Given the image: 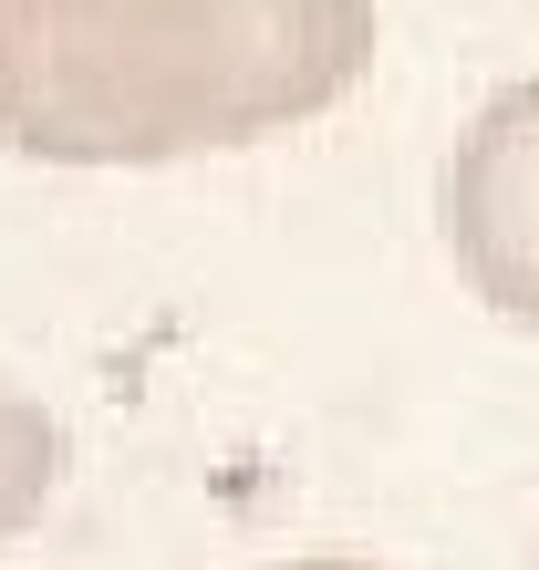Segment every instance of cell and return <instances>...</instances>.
Masks as SVG:
<instances>
[{
  "label": "cell",
  "instance_id": "obj_1",
  "mask_svg": "<svg viewBox=\"0 0 539 570\" xmlns=\"http://www.w3.org/2000/svg\"><path fill=\"white\" fill-rule=\"evenodd\" d=\"M374 0H0V146L31 166H187L332 115Z\"/></svg>",
  "mask_w": 539,
  "mask_h": 570
},
{
  "label": "cell",
  "instance_id": "obj_2",
  "mask_svg": "<svg viewBox=\"0 0 539 570\" xmlns=\"http://www.w3.org/2000/svg\"><path fill=\"white\" fill-rule=\"evenodd\" d=\"M447 259L498 322L539 332V73L467 115L447 156Z\"/></svg>",
  "mask_w": 539,
  "mask_h": 570
},
{
  "label": "cell",
  "instance_id": "obj_3",
  "mask_svg": "<svg viewBox=\"0 0 539 570\" xmlns=\"http://www.w3.org/2000/svg\"><path fill=\"white\" fill-rule=\"evenodd\" d=\"M52 478H62V425H52V405L21 374H0V550L42 519Z\"/></svg>",
  "mask_w": 539,
  "mask_h": 570
},
{
  "label": "cell",
  "instance_id": "obj_4",
  "mask_svg": "<svg viewBox=\"0 0 539 570\" xmlns=\"http://www.w3.org/2000/svg\"><path fill=\"white\" fill-rule=\"evenodd\" d=\"M270 570H384V560H270Z\"/></svg>",
  "mask_w": 539,
  "mask_h": 570
}]
</instances>
